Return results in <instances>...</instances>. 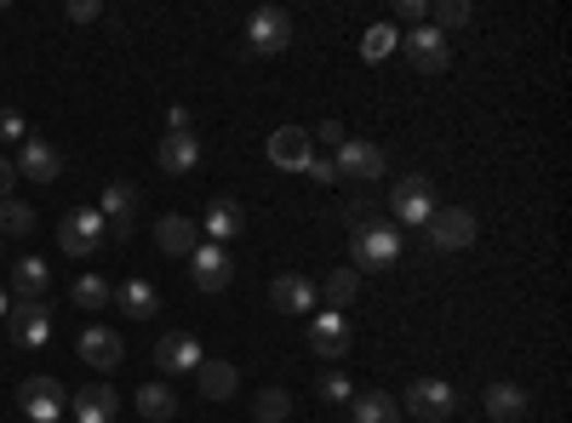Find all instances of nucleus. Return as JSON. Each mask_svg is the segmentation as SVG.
Here are the masks:
<instances>
[{"label":"nucleus","mask_w":572,"mask_h":423,"mask_svg":"<svg viewBox=\"0 0 572 423\" xmlns=\"http://www.w3.org/2000/svg\"><path fill=\"white\" fill-rule=\"evenodd\" d=\"M350 252H355L350 269H389L395 258H401V230L372 218V223H361V230H350Z\"/></svg>","instance_id":"1"},{"label":"nucleus","mask_w":572,"mask_h":423,"mask_svg":"<svg viewBox=\"0 0 572 423\" xmlns=\"http://www.w3.org/2000/svg\"><path fill=\"white\" fill-rule=\"evenodd\" d=\"M104 240H109V223H104V212H97V207H74L58 223V246H63L69 258H92Z\"/></svg>","instance_id":"2"},{"label":"nucleus","mask_w":572,"mask_h":423,"mask_svg":"<svg viewBox=\"0 0 572 423\" xmlns=\"http://www.w3.org/2000/svg\"><path fill=\"white\" fill-rule=\"evenodd\" d=\"M17 412L30 423H63L69 412V389L58 378H23L17 384Z\"/></svg>","instance_id":"3"},{"label":"nucleus","mask_w":572,"mask_h":423,"mask_svg":"<svg viewBox=\"0 0 572 423\" xmlns=\"http://www.w3.org/2000/svg\"><path fill=\"white\" fill-rule=\"evenodd\" d=\"M389 207H395V218H401V230H424L430 212H435V184L424 178V172H407V178L395 184Z\"/></svg>","instance_id":"4"},{"label":"nucleus","mask_w":572,"mask_h":423,"mask_svg":"<svg viewBox=\"0 0 572 423\" xmlns=\"http://www.w3.org/2000/svg\"><path fill=\"white\" fill-rule=\"evenodd\" d=\"M7 338L17 343V350H40V343L52 338V309H46L40 297H17V304L7 309Z\"/></svg>","instance_id":"5"},{"label":"nucleus","mask_w":572,"mask_h":423,"mask_svg":"<svg viewBox=\"0 0 572 423\" xmlns=\"http://www.w3.org/2000/svg\"><path fill=\"white\" fill-rule=\"evenodd\" d=\"M338 178H355V184H378L384 172H389V155L378 143H366V138H343L338 143Z\"/></svg>","instance_id":"6"},{"label":"nucleus","mask_w":572,"mask_h":423,"mask_svg":"<svg viewBox=\"0 0 572 423\" xmlns=\"http://www.w3.org/2000/svg\"><path fill=\"white\" fill-rule=\"evenodd\" d=\"M424 230H430V246H435V252H464V246H476V235H481L476 218H469L464 207H435Z\"/></svg>","instance_id":"7"},{"label":"nucleus","mask_w":572,"mask_h":423,"mask_svg":"<svg viewBox=\"0 0 572 423\" xmlns=\"http://www.w3.org/2000/svg\"><path fill=\"white\" fill-rule=\"evenodd\" d=\"M401 52H407V63L418 74H441L446 63H453V46H446V35L430 30V23H418L412 35H401Z\"/></svg>","instance_id":"8"},{"label":"nucleus","mask_w":572,"mask_h":423,"mask_svg":"<svg viewBox=\"0 0 572 423\" xmlns=\"http://www.w3.org/2000/svg\"><path fill=\"white\" fill-rule=\"evenodd\" d=\"M453 407H458V395H453V384H441V378H418V384L407 389V412H412L418 423L453 418Z\"/></svg>","instance_id":"9"},{"label":"nucleus","mask_w":572,"mask_h":423,"mask_svg":"<svg viewBox=\"0 0 572 423\" xmlns=\"http://www.w3.org/2000/svg\"><path fill=\"white\" fill-rule=\"evenodd\" d=\"M246 40H253V52H287L292 46V17L281 7H258L246 17Z\"/></svg>","instance_id":"10"},{"label":"nucleus","mask_w":572,"mask_h":423,"mask_svg":"<svg viewBox=\"0 0 572 423\" xmlns=\"http://www.w3.org/2000/svg\"><path fill=\"white\" fill-rule=\"evenodd\" d=\"M310 350L320 361H343V355H350V320H343L338 309L310 315Z\"/></svg>","instance_id":"11"},{"label":"nucleus","mask_w":572,"mask_h":423,"mask_svg":"<svg viewBox=\"0 0 572 423\" xmlns=\"http://www.w3.org/2000/svg\"><path fill=\"white\" fill-rule=\"evenodd\" d=\"M207 361V350H201V338L195 332H166L161 343H155V366L166 372V378H178V372H195Z\"/></svg>","instance_id":"12"},{"label":"nucleus","mask_w":572,"mask_h":423,"mask_svg":"<svg viewBox=\"0 0 572 423\" xmlns=\"http://www.w3.org/2000/svg\"><path fill=\"white\" fill-rule=\"evenodd\" d=\"M97 212H104V223H109V240H127L132 235V212H138L132 184H104V195H97Z\"/></svg>","instance_id":"13"},{"label":"nucleus","mask_w":572,"mask_h":423,"mask_svg":"<svg viewBox=\"0 0 572 423\" xmlns=\"http://www.w3.org/2000/svg\"><path fill=\"white\" fill-rule=\"evenodd\" d=\"M17 172L30 184H58V172H63V155L46 138H23V149H17Z\"/></svg>","instance_id":"14"},{"label":"nucleus","mask_w":572,"mask_h":423,"mask_svg":"<svg viewBox=\"0 0 572 423\" xmlns=\"http://www.w3.org/2000/svg\"><path fill=\"white\" fill-rule=\"evenodd\" d=\"M269 161H276L281 172H304L315 161V138L304 127H281L276 138H269Z\"/></svg>","instance_id":"15"},{"label":"nucleus","mask_w":572,"mask_h":423,"mask_svg":"<svg viewBox=\"0 0 572 423\" xmlns=\"http://www.w3.org/2000/svg\"><path fill=\"white\" fill-rule=\"evenodd\" d=\"M481 407H487V418H492V423H521V418L533 412V395L521 389V384H487Z\"/></svg>","instance_id":"16"},{"label":"nucleus","mask_w":572,"mask_h":423,"mask_svg":"<svg viewBox=\"0 0 572 423\" xmlns=\"http://www.w3.org/2000/svg\"><path fill=\"white\" fill-rule=\"evenodd\" d=\"M235 281V258L230 252H223V246H195V286H201V292H223V286H230Z\"/></svg>","instance_id":"17"},{"label":"nucleus","mask_w":572,"mask_h":423,"mask_svg":"<svg viewBox=\"0 0 572 423\" xmlns=\"http://www.w3.org/2000/svg\"><path fill=\"white\" fill-rule=\"evenodd\" d=\"M81 361L97 366V372H115L127 361V343H120V332H109V327H86L81 332Z\"/></svg>","instance_id":"18"},{"label":"nucleus","mask_w":572,"mask_h":423,"mask_svg":"<svg viewBox=\"0 0 572 423\" xmlns=\"http://www.w3.org/2000/svg\"><path fill=\"white\" fill-rule=\"evenodd\" d=\"M155 246L166 258H195V246H201V223H189V218L172 212V218L155 223Z\"/></svg>","instance_id":"19"},{"label":"nucleus","mask_w":572,"mask_h":423,"mask_svg":"<svg viewBox=\"0 0 572 423\" xmlns=\"http://www.w3.org/2000/svg\"><path fill=\"white\" fill-rule=\"evenodd\" d=\"M69 412H74V423H115L120 395H115L109 384H86V389L69 401Z\"/></svg>","instance_id":"20"},{"label":"nucleus","mask_w":572,"mask_h":423,"mask_svg":"<svg viewBox=\"0 0 572 423\" xmlns=\"http://www.w3.org/2000/svg\"><path fill=\"white\" fill-rule=\"evenodd\" d=\"M241 223H246L241 201H230V195H212V207H207V218H201V235H207L212 246H223V240L241 235Z\"/></svg>","instance_id":"21"},{"label":"nucleus","mask_w":572,"mask_h":423,"mask_svg":"<svg viewBox=\"0 0 572 423\" xmlns=\"http://www.w3.org/2000/svg\"><path fill=\"white\" fill-rule=\"evenodd\" d=\"M315 286L310 275H276V286H269V304H276L281 315H315Z\"/></svg>","instance_id":"22"},{"label":"nucleus","mask_w":572,"mask_h":423,"mask_svg":"<svg viewBox=\"0 0 572 423\" xmlns=\"http://www.w3.org/2000/svg\"><path fill=\"white\" fill-rule=\"evenodd\" d=\"M109 304H120V315H127V320H155V315H161V292L132 275V281H120V286H115Z\"/></svg>","instance_id":"23"},{"label":"nucleus","mask_w":572,"mask_h":423,"mask_svg":"<svg viewBox=\"0 0 572 423\" xmlns=\"http://www.w3.org/2000/svg\"><path fill=\"white\" fill-rule=\"evenodd\" d=\"M155 161H161V172H172V178H178V172H195V161H201V138L195 132H166Z\"/></svg>","instance_id":"24"},{"label":"nucleus","mask_w":572,"mask_h":423,"mask_svg":"<svg viewBox=\"0 0 572 423\" xmlns=\"http://www.w3.org/2000/svg\"><path fill=\"white\" fill-rule=\"evenodd\" d=\"M195 378H201V395L207 401H230V395L241 389V372L230 361H201L195 366Z\"/></svg>","instance_id":"25"},{"label":"nucleus","mask_w":572,"mask_h":423,"mask_svg":"<svg viewBox=\"0 0 572 423\" xmlns=\"http://www.w3.org/2000/svg\"><path fill=\"white\" fill-rule=\"evenodd\" d=\"M350 412H355V423H401V401H389L384 389L350 395Z\"/></svg>","instance_id":"26"},{"label":"nucleus","mask_w":572,"mask_h":423,"mask_svg":"<svg viewBox=\"0 0 572 423\" xmlns=\"http://www.w3.org/2000/svg\"><path fill=\"white\" fill-rule=\"evenodd\" d=\"M138 412H143L149 423L178 418V395H172V384H143V389H138Z\"/></svg>","instance_id":"27"},{"label":"nucleus","mask_w":572,"mask_h":423,"mask_svg":"<svg viewBox=\"0 0 572 423\" xmlns=\"http://www.w3.org/2000/svg\"><path fill=\"white\" fill-rule=\"evenodd\" d=\"M395 46H401V30H395V23H372V30L361 35V58L366 63H384Z\"/></svg>","instance_id":"28"},{"label":"nucleus","mask_w":572,"mask_h":423,"mask_svg":"<svg viewBox=\"0 0 572 423\" xmlns=\"http://www.w3.org/2000/svg\"><path fill=\"white\" fill-rule=\"evenodd\" d=\"M355 292H361V275H355V269H338V275H327V286H320L327 309H338V315L355 304Z\"/></svg>","instance_id":"29"},{"label":"nucleus","mask_w":572,"mask_h":423,"mask_svg":"<svg viewBox=\"0 0 572 423\" xmlns=\"http://www.w3.org/2000/svg\"><path fill=\"white\" fill-rule=\"evenodd\" d=\"M46 281H52V269H46L40 258H23V263L12 269V292H17V297H40Z\"/></svg>","instance_id":"30"},{"label":"nucleus","mask_w":572,"mask_h":423,"mask_svg":"<svg viewBox=\"0 0 572 423\" xmlns=\"http://www.w3.org/2000/svg\"><path fill=\"white\" fill-rule=\"evenodd\" d=\"M430 17H435L430 30H441V35H446V30H464V23L476 17V7H469V0H435Z\"/></svg>","instance_id":"31"},{"label":"nucleus","mask_w":572,"mask_h":423,"mask_svg":"<svg viewBox=\"0 0 572 423\" xmlns=\"http://www.w3.org/2000/svg\"><path fill=\"white\" fill-rule=\"evenodd\" d=\"M30 230H35V207H23V201H0V235L23 240Z\"/></svg>","instance_id":"32"},{"label":"nucleus","mask_w":572,"mask_h":423,"mask_svg":"<svg viewBox=\"0 0 572 423\" xmlns=\"http://www.w3.org/2000/svg\"><path fill=\"white\" fill-rule=\"evenodd\" d=\"M109 297H115V286L104 281V275H81V281H74V304H81V309H104L109 304Z\"/></svg>","instance_id":"33"},{"label":"nucleus","mask_w":572,"mask_h":423,"mask_svg":"<svg viewBox=\"0 0 572 423\" xmlns=\"http://www.w3.org/2000/svg\"><path fill=\"white\" fill-rule=\"evenodd\" d=\"M292 418V395L287 389H264L258 395V423H287Z\"/></svg>","instance_id":"34"},{"label":"nucleus","mask_w":572,"mask_h":423,"mask_svg":"<svg viewBox=\"0 0 572 423\" xmlns=\"http://www.w3.org/2000/svg\"><path fill=\"white\" fill-rule=\"evenodd\" d=\"M350 378H343V372L338 366H327V372H320V401H332V407H343V401H350Z\"/></svg>","instance_id":"35"},{"label":"nucleus","mask_w":572,"mask_h":423,"mask_svg":"<svg viewBox=\"0 0 572 423\" xmlns=\"http://www.w3.org/2000/svg\"><path fill=\"white\" fill-rule=\"evenodd\" d=\"M23 138H30L23 115H17V109H0V143H23Z\"/></svg>","instance_id":"36"},{"label":"nucleus","mask_w":572,"mask_h":423,"mask_svg":"<svg viewBox=\"0 0 572 423\" xmlns=\"http://www.w3.org/2000/svg\"><path fill=\"white\" fill-rule=\"evenodd\" d=\"M424 17H430V0H395V23H412L418 30Z\"/></svg>","instance_id":"37"},{"label":"nucleus","mask_w":572,"mask_h":423,"mask_svg":"<svg viewBox=\"0 0 572 423\" xmlns=\"http://www.w3.org/2000/svg\"><path fill=\"white\" fill-rule=\"evenodd\" d=\"M97 12H104L97 0H69V7H63V17H69V23H92Z\"/></svg>","instance_id":"38"},{"label":"nucleus","mask_w":572,"mask_h":423,"mask_svg":"<svg viewBox=\"0 0 572 423\" xmlns=\"http://www.w3.org/2000/svg\"><path fill=\"white\" fill-rule=\"evenodd\" d=\"M372 212H378V207H372L366 195H355V201H350V212H343V218H350V230H361V223H372Z\"/></svg>","instance_id":"39"},{"label":"nucleus","mask_w":572,"mask_h":423,"mask_svg":"<svg viewBox=\"0 0 572 423\" xmlns=\"http://www.w3.org/2000/svg\"><path fill=\"white\" fill-rule=\"evenodd\" d=\"M343 138H350V132H343L338 120H320V127H315V143H332V149H338Z\"/></svg>","instance_id":"40"},{"label":"nucleus","mask_w":572,"mask_h":423,"mask_svg":"<svg viewBox=\"0 0 572 423\" xmlns=\"http://www.w3.org/2000/svg\"><path fill=\"white\" fill-rule=\"evenodd\" d=\"M304 172H310L315 184H338V166H332V161H310Z\"/></svg>","instance_id":"41"},{"label":"nucleus","mask_w":572,"mask_h":423,"mask_svg":"<svg viewBox=\"0 0 572 423\" xmlns=\"http://www.w3.org/2000/svg\"><path fill=\"white\" fill-rule=\"evenodd\" d=\"M195 127V120H189V109H178V104H172L166 109V132H189Z\"/></svg>","instance_id":"42"},{"label":"nucleus","mask_w":572,"mask_h":423,"mask_svg":"<svg viewBox=\"0 0 572 423\" xmlns=\"http://www.w3.org/2000/svg\"><path fill=\"white\" fill-rule=\"evenodd\" d=\"M12 184H17V166L0 161V201H12Z\"/></svg>","instance_id":"43"},{"label":"nucleus","mask_w":572,"mask_h":423,"mask_svg":"<svg viewBox=\"0 0 572 423\" xmlns=\"http://www.w3.org/2000/svg\"><path fill=\"white\" fill-rule=\"evenodd\" d=\"M7 309H12V297H7V292H0V320H7Z\"/></svg>","instance_id":"44"}]
</instances>
